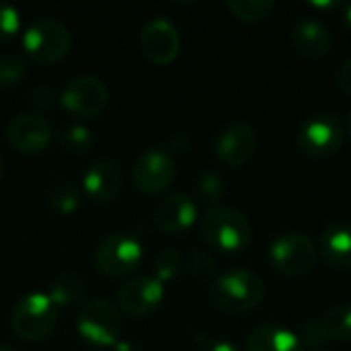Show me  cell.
Segmentation results:
<instances>
[{
	"mask_svg": "<svg viewBox=\"0 0 351 351\" xmlns=\"http://www.w3.org/2000/svg\"><path fill=\"white\" fill-rule=\"evenodd\" d=\"M348 132H350V136H351V113H350V117H348Z\"/></svg>",
	"mask_w": 351,
	"mask_h": 351,
	"instance_id": "obj_39",
	"label": "cell"
},
{
	"mask_svg": "<svg viewBox=\"0 0 351 351\" xmlns=\"http://www.w3.org/2000/svg\"><path fill=\"white\" fill-rule=\"evenodd\" d=\"M121 315L115 308L113 302L95 298L88 300L76 319V331L78 335L95 348H109L115 346L121 339Z\"/></svg>",
	"mask_w": 351,
	"mask_h": 351,
	"instance_id": "obj_4",
	"label": "cell"
},
{
	"mask_svg": "<svg viewBox=\"0 0 351 351\" xmlns=\"http://www.w3.org/2000/svg\"><path fill=\"white\" fill-rule=\"evenodd\" d=\"M247 351H304V348L298 339V333L280 325H261L251 331Z\"/></svg>",
	"mask_w": 351,
	"mask_h": 351,
	"instance_id": "obj_19",
	"label": "cell"
},
{
	"mask_svg": "<svg viewBox=\"0 0 351 351\" xmlns=\"http://www.w3.org/2000/svg\"><path fill=\"white\" fill-rule=\"evenodd\" d=\"M177 175V165L171 152L162 148L144 150L132 165V181L142 193L165 191Z\"/></svg>",
	"mask_w": 351,
	"mask_h": 351,
	"instance_id": "obj_10",
	"label": "cell"
},
{
	"mask_svg": "<svg viewBox=\"0 0 351 351\" xmlns=\"http://www.w3.org/2000/svg\"><path fill=\"white\" fill-rule=\"evenodd\" d=\"M257 132L251 123L239 121L224 128L216 140V154L228 167H241L255 154Z\"/></svg>",
	"mask_w": 351,
	"mask_h": 351,
	"instance_id": "obj_16",
	"label": "cell"
},
{
	"mask_svg": "<svg viewBox=\"0 0 351 351\" xmlns=\"http://www.w3.org/2000/svg\"><path fill=\"white\" fill-rule=\"evenodd\" d=\"M51 138H53V128L41 115L21 113V115H14L6 125L8 144L23 154L43 152L49 146Z\"/></svg>",
	"mask_w": 351,
	"mask_h": 351,
	"instance_id": "obj_11",
	"label": "cell"
},
{
	"mask_svg": "<svg viewBox=\"0 0 351 351\" xmlns=\"http://www.w3.org/2000/svg\"><path fill=\"white\" fill-rule=\"evenodd\" d=\"M19 29H21L19 10L8 2H0V41L12 39L19 33Z\"/></svg>",
	"mask_w": 351,
	"mask_h": 351,
	"instance_id": "obj_28",
	"label": "cell"
},
{
	"mask_svg": "<svg viewBox=\"0 0 351 351\" xmlns=\"http://www.w3.org/2000/svg\"><path fill=\"white\" fill-rule=\"evenodd\" d=\"M84 193L99 204H109L119 197L123 189V171L111 158L95 160L82 177Z\"/></svg>",
	"mask_w": 351,
	"mask_h": 351,
	"instance_id": "obj_15",
	"label": "cell"
},
{
	"mask_svg": "<svg viewBox=\"0 0 351 351\" xmlns=\"http://www.w3.org/2000/svg\"><path fill=\"white\" fill-rule=\"evenodd\" d=\"M323 259L339 269H351V226L329 224L319 237Z\"/></svg>",
	"mask_w": 351,
	"mask_h": 351,
	"instance_id": "obj_18",
	"label": "cell"
},
{
	"mask_svg": "<svg viewBox=\"0 0 351 351\" xmlns=\"http://www.w3.org/2000/svg\"><path fill=\"white\" fill-rule=\"evenodd\" d=\"M319 257L317 245L302 232H284L269 247L271 265L288 278H300L308 274Z\"/></svg>",
	"mask_w": 351,
	"mask_h": 351,
	"instance_id": "obj_7",
	"label": "cell"
},
{
	"mask_svg": "<svg viewBox=\"0 0 351 351\" xmlns=\"http://www.w3.org/2000/svg\"><path fill=\"white\" fill-rule=\"evenodd\" d=\"M23 49L35 64L51 66L70 51V33L56 19H37L23 33Z\"/></svg>",
	"mask_w": 351,
	"mask_h": 351,
	"instance_id": "obj_5",
	"label": "cell"
},
{
	"mask_svg": "<svg viewBox=\"0 0 351 351\" xmlns=\"http://www.w3.org/2000/svg\"><path fill=\"white\" fill-rule=\"evenodd\" d=\"M290 43L300 56L308 60H319L331 49V33L317 19H300L290 31Z\"/></svg>",
	"mask_w": 351,
	"mask_h": 351,
	"instance_id": "obj_17",
	"label": "cell"
},
{
	"mask_svg": "<svg viewBox=\"0 0 351 351\" xmlns=\"http://www.w3.org/2000/svg\"><path fill=\"white\" fill-rule=\"evenodd\" d=\"M191 267L197 276H210L216 267L212 255L208 251H195L193 257H191Z\"/></svg>",
	"mask_w": 351,
	"mask_h": 351,
	"instance_id": "obj_31",
	"label": "cell"
},
{
	"mask_svg": "<svg viewBox=\"0 0 351 351\" xmlns=\"http://www.w3.org/2000/svg\"><path fill=\"white\" fill-rule=\"evenodd\" d=\"M224 195V181L218 173H202L195 183H193V199L210 206V208H216L218 202L222 199Z\"/></svg>",
	"mask_w": 351,
	"mask_h": 351,
	"instance_id": "obj_23",
	"label": "cell"
},
{
	"mask_svg": "<svg viewBox=\"0 0 351 351\" xmlns=\"http://www.w3.org/2000/svg\"><path fill=\"white\" fill-rule=\"evenodd\" d=\"M298 339H300L302 348H308V350L313 351L323 350V346L327 341V337L323 335V331H321V327H319L317 321L304 323L302 329H300V333H298Z\"/></svg>",
	"mask_w": 351,
	"mask_h": 351,
	"instance_id": "obj_29",
	"label": "cell"
},
{
	"mask_svg": "<svg viewBox=\"0 0 351 351\" xmlns=\"http://www.w3.org/2000/svg\"><path fill=\"white\" fill-rule=\"evenodd\" d=\"M60 144L64 150L72 152V154H82L93 146V134L86 125L82 123H74L70 128H66L60 136Z\"/></svg>",
	"mask_w": 351,
	"mask_h": 351,
	"instance_id": "obj_27",
	"label": "cell"
},
{
	"mask_svg": "<svg viewBox=\"0 0 351 351\" xmlns=\"http://www.w3.org/2000/svg\"><path fill=\"white\" fill-rule=\"evenodd\" d=\"M343 23L346 27L351 29V4H346V10H343Z\"/></svg>",
	"mask_w": 351,
	"mask_h": 351,
	"instance_id": "obj_35",
	"label": "cell"
},
{
	"mask_svg": "<svg viewBox=\"0 0 351 351\" xmlns=\"http://www.w3.org/2000/svg\"><path fill=\"white\" fill-rule=\"evenodd\" d=\"M228 10L241 21L257 23V21H263L274 10V2L271 0H230Z\"/></svg>",
	"mask_w": 351,
	"mask_h": 351,
	"instance_id": "obj_25",
	"label": "cell"
},
{
	"mask_svg": "<svg viewBox=\"0 0 351 351\" xmlns=\"http://www.w3.org/2000/svg\"><path fill=\"white\" fill-rule=\"evenodd\" d=\"M84 290H86V286L80 276L62 274L49 284L47 296L58 308V306H68V304H74L76 300H80L84 296Z\"/></svg>",
	"mask_w": 351,
	"mask_h": 351,
	"instance_id": "obj_21",
	"label": "cell"
},
{
	"mask_svg": "<svg viewBox=\"0 0 351 351\" xmlns=\"http://www.w3.org/2000/svg\"><path fill=\"white\" fill-rule=\"evenodd\" d=\"M45 199L53 212L62 216H70L80 206V191L70 181H56L45 191Z\"/></svg>",
	"mask_w": 351,
	"mask_h": 351,
	"instance_id": "obj_22",
	"label": "cell"
},
{
	"mask_svg": "<svg viewBox=\"0 0 351 351\" xmlns=\"http://www.w3.org/2000/svg\"><path fill=\"white\" fill-rule=\"evenodd\" d=\"M337 82H339V86L351 95V56L339 66V72H337Z\"/></svg>",
	"mask_w": 351,
	"mask_h": 351,
	"instance_id": "obj_32",
	"label": "cell"
},
{
	"mask_svg": "<svg viewBox=\"0 0 351 351\" xmlns=\"http://www.w3.org/2000/svg\"><path fill=\"white\" fill-rule=\"evenodd\" d=\"M0 351H14L12 348H8V346H0Z\"/></svg>",
	"mask_w": 351,
	"mask_h": 351,
	"instance_id": "obj_38",
	"label": "cell"
},
{
	"mask_svg": "<svg viewBox=\"0 0 351 351\" xmlns=\"http://www.w3.org/2000/svg\"><path fill=\"white\" fill-rule=\"evenodd\" d=\"M29 97H31L29 99L31 105L37 107L39 111H47V109H51L58 103L56 93L51 88H47V86H33L31 93H29Z\"/></svg>",
	"mask_w": 351,
	"mask_h": 351,
	"instance_id": "obj_30",
	"label": "cell"
},
{
	"mask_svg": "<svg viewBox=\"0 0 351 351\" xmlns=\"http://www.w3.org/2000/svg\"><path fill=\"white\" fill-rule=\"evenodd\" d=\"M212 304L224 313L243 315L255 308L265 296V284L259 274L249 269H232L212 280L208 288Z\"/></svg>",
	"mask_w": 351,
	"mask_h": 351,
	"instance_id": "obj_1",
	"label": "cell"
},
{
	"mask_svg": "<svg viewBox=\"0 0 351 351\" xmlns=\"http://www.w3.org/2000/svg\"><path fill=\"white\" fill-rule=\"evenodd\" d=\"M142 259H144L142 243L136 237L123 232L105 237L95 251V265L107 278L130 276L134 269H138Z\"/></svg>",
	"mask_w": 351,
	"mask_h": 351,
	"instance_id": "obj_6",
	"label": "cell"
},
{
	"mask_svg": "<svg viewBox=\"0 0 351 351\" xmlns=\"http://www.w3.org/2000/svg\"><path fill=\"white\" fill-rule=\"evenodd\" d=\"M2 175H4V165H2V158H0V179H2Z\"/></svg>",
	"mask_w": 351,
	"mask_h": 351,
	"instance_id": "obj_37",
	"label": "cell"
},
{
	"mask_svg": "<svg viewBox=\"0 0 351 351\" xmlns=\"http://www.w3.org/2000/svg\"><path fill=\"white\" fill-rule=\"evenodd\" d=\"M109 101V90L105 82L93 74L76 76L72 78L62 95L58 97V103L76 117H95L99 115Z\"/></svg>",
	"mask_w": 351,
	"mask_h": 351,
	"instance_id": "obj_9",
	"label": "cell"
},
{
	"mask_svg": "<svg viewBox=\"0 0 351 351\" xmlns=\"http://www.w3.org/2000/svg\"><path fill=\"white\" fill-rule=\"evenodd\" d=\"M199 228L204 241L224 253H239L253 241V226L249 218L241 210L228 206L208 208Z\"/></svg>",
	"mask_w": 351,
	"mask_h": 351,
	"instance_id": "obj_2",
	"label": "cell"
},
{
	"mask_svg": "<svg viewBox=\"0 0 351 351\" xmlns=\"http://www.w3.org/2000/svg\"><path fill=\"white\" fill-rule=\"evenodd\" d=\"M152 269H154V278L167 286L169 282L177 280L179 274L183 271V255L175 249H165L154 257Z\"/></svg>",
	"mask_w": 351,
	"mask_h": 351,
	"instance_id": "obj_24",
	"label": "cell"
},
{
	"mask_svg": "<svg viewBox=\"0 0 351 351\" xmlns=\"http://www.w3.org/2000/svg\"><path fill=\"white\" fill-rule=\"evenodd\" d=\"M327 341H348L351 339V306L339 304L325 311V315L317 321Z\"/></svg>",
	"mask_w": 351,
	"mask_h": 351,
	"instance_id": "obj_20",
	"label": "cell"
},
{
	"mask_svg": "<svg viewBox=\"0 0 351 351\" xmlns=\"http://www.w3.org/2000/svg\"><path fill=\"white\" fill-rule=\"evenodd\" d=\"M27 76V62L21 56H0V88H14Z\"/></svg>",
	"mask_w": 351,
	"mask_h": 351,
	"instance_id": "obj_26",
	"label": "cell"
},
{
	"mask_svg": "<svg viewBox=\"0 0 351 351\" xmlns=\"http://www.w3.org/2000/svg\"><path fill=\"white\" fill-rule=\"evenodd\" d=\"M154 224L167 234H179L189 230L197 220V202L187 193H171L156 202Z\"/></svg>",
	"mask_w": 351,
	"mask_h": 351,
	"instance_id": "obj_14",
	"label": "cell"
},
{
	"mask_svg": "<svg viewBox=\"0 0 351 351\" xmlns=\"http://www.w3.org/2000/svg\"><path fill=\"white\" fill-rule=\"evenodd\" d=\"M315 6L319 8H331V6H337V2H313Z\"/></svg>",
	"mask_w": 351,
	"mask_h": 351,
	"instance_id": "obj_36",
	"label": "cell"
},
{
	"mask_svg": "<svg viewBox=\"0 0 351 351\" xmlns=\"http://www.w3.org/2000/svg\"><path fill=\"white\" fill-rule=\"evenodd\" d=\"M165 300V284L154 276H138L119 288V308L130 317H148Z\"/></svg>",
	"mask_w": 351,
	"mask_h": 351,
	"instance_id": "obj_13",
	"label": "cell"
},
{
	"mask_svg": "<svg viewBox=\"0 0 351 351\" xmlns=\"http://www.w3.org/2000/svg\"><path fill=\"white\" fill-rule=\"evenodd\" d=\"M113 351H144V348H142V346H138L136 341L119 339V341L113 346Z\"/></svg>",
	"mask_w": 351,
	"mask_h": 351,
	"instance_id": "obj_34",
	"label": "cell"
},
{
	"mask_svg": "<svg viewBox=\"0 0 351 351\" xmlns=\"http://www.w3.org/2000/svg\"><path fill=\"white\" fill-rule=\"evenodd\" d=\"M343 125L335 113L323 111L308 117L298 132V146L315 158L335 154L343 144Z\"/></svg>",
	"mask_w": 351,
	"mask_h": 351,
	"instance_id": "obj_8",
	"label": "cell"
},
{
	"mask_svg": "<svg viewBox=\"0 0 351 351\" xmlns=\"http://www.w3.org/2000/svg\"><path fill=\"white\" fill-rule=\"evenodd\" d=\"M140 47L148 62L156 66L171 64L181 49V35L167 19H152L140 33Z\"/></svg>",
	"mask_w": 351,
	"mask_h": 351,
	"instance_id": "obj_12",
	"label": "cell"
},
{
	"mask_svg": "<svg viewBox=\"0 0 351 351\" xmlns=\"http://www.w3.org/2000/svg\"><path fill=\"white\" fill-rule=\"evenodd\" d=\"M204 351H241L234 343H230V341H212V343H208L206 346V350Z\"/></svg>",
	"mask_w": 351,
	"mask_h": 351,
	"instance_id": "obj_33",
	"label": "cell"
},
{
	"mask_svg": "<svg viewBox=\"0 0 351 351\" xmlns=\"http://www.w3.org/2000/svg\"><path fill=\"white\" fill-rule=\"evenodd\" d=\"M58 321V308L45 292L25 294L12 308L10 327L25 341H43L51 335Z\"/></svg>",
	"mask_w": 351,
	"mask_h": 351,
	"instance_id": "obj_3",
	"label": "cell"
},
{
	"mask_svg": "<svg viewBox=\"0 0 351 351\" xmlns=\"http://www.w3.org/2000/svg\"><path fill=\"white\" fill-rule=\"evenodd\" d=\"M317 351H327V350H317Z\"/></svg>",
	"mask_w": 351,
	"mask_h": 351,
	"instance_id": "obj_40",
	"label": "cell"
}]
</instances>
